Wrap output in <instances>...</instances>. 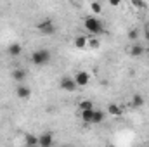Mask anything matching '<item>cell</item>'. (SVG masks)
Listing matches in <instances>:
<instances>
[{
	"instance_id": "6da1fadb",
	"label": "cell",
	"mask_w": 149,
	"mask_h": 147,
	"mask_svg": "<svg viewBox=\"0 0 149 147\" xmlns=\"http://www.w3.org/2000/svg\"><path fill=\"white\" fill-rule=\"evenodd\" d=\"M83 24H85L87 31H88V33H92V35H101V33L104 31V24H102V21H101V19H97V17H94V16L85 17Z\"/></svg>"
},
{
	"instance_id": "7a4b0ae2",
	"label": "cell",
	"mask_w": 149,
	"mask_h": 147,
	"mask_svg": "<svg viewBox=\"0 0 149 147\" xmlns=\"http://www.w3.org/2000/svg\"><path fill=\"white\" fill-rule=\"evenodd\" d=\"M50 57H52L50 50H47V49H38V50H35V52L31 54V62H33V66H45V64L50 62Z\"/></svg>"
},
{
	"instance_id": "3957f363",
	"label": "cell",
	"mask_w": 149,
	"mask_h": 147,
	"mask_svg": "<svg viewBox=\"0 0 149 147\" xmlns=\"http://www.w3.org/2000/svg\"><path fill=\"white\" fill-rule=\"evenodd\" d=\"M37 30H38V33H42V35H45V37H50V35H54L56 33V24H54V21L52 19H42L40 23L37 24Z\"/></svg>"
},
{
	"instance_id": "277c9868",
	"label": "cell",
	"mask_w": 149,
	"mask_h": 147,
	"mask_svg": "<svg viewBox=\"0 0 149 147\" xmlns=\"http://www.w3.org/2000/svg\"><path fill=\"white\" fill-rule=\"evenodd\" d=\"M59 88H61V90H64V92H74L78 87H76V83H74L73 78L64 76V78H61V80H59Z\"/></svg>"
},
{
	"instance_id": "5b68a950",
	"label": "cell",
	"mask_w": 149,
	"mask_h": 147,
	"mask_svg": "<svg viewBox=\"0 0 149 147\" xmlns=\"http://www.w3.org/2000/svg\"><path fill=\"white\" fill-rule=\"evenodd\" d=\"M73 80L76 83V87H87L90 83V74H88V71H78Z\"/></svg>"
},
{
	"instance_id": "8992f818",
	"label": "cell",
	"mask_w": 149,
	"mask_h": 147,
	"mask_svg": "<svg viewBox=\"0 0 149 147\" xmlns=\"http://www.w3.org/2000/svg\"><path fill=\"white\" fill-rule=\"evenodd\" d=\"M52 144H54V137H52V133L45 132V133L38 135V146L40 147H52Z\"/></svg>"
},
{
	"instance_id": "52a82bcc",
	"label": "cell",
	"mask_w": 149,
	"mask_h": 147,
	"mask_svg": "<svg viewBox=\"0 0 149 147\" xmlns=\"http://www.w3.org/2000/svg\"><path fill=\"white\" fill-rule=\"evenodd\" d=\"M26 69H23V68H16V69H12V80L16 81V83H19V85H23L24 83V80H26Z\"/></svg>"
},
{
	"instance_id": "ba28073f",
	"label": "cell",
	"mask_w": 149,
	"mask_h": 147,
	"mask_svg": "<svg viewBox=\"0 0 149 147\" xmlns=\"http://www.w3.org/2000/svg\"><path fill=\"white\" fill-rule=\"evenodd\" d=\"M16 95H17L19 99H23V101H28V99L31 97V88L26 87V85H17V88H16Z\"/></svg>"
},
{
	"instance_id": "9c48e42d",
	"label": "cell",
	"mask_w": 149,
	"mask_h": 147,
	"mask_svg": "<svg viewBox=\"0 0 149 147\" xmlns=\"http://www.w3.org/2000/svg\"><path fill=\"white\" fill-rule=\"evenodd\" d=\"M21 52H23V45H21L19 42L10 43L9 49H7V54H9L10 57H17V55H21Z\"/></svg>"
},
{
	"instance_id": "30bf717a",
	"label": "cell",
	"mask_w": 149,
	"mask_h": 147,
	"mask_svg": "<svg viewBox=\"0 0 149 147\" xmlns=\"http://www.w3.org/2000/svg\"><path fill=\"white\" fill-rule=\"evenodd\" d=\"M132 107H135V109H139V107H142L144 104H146V99H144V95H141V94H134L132 95Z\"/></svg>"
},
{
	"instance_id": "8fae6325",
	"label": "cell",
	"mask_w": 149,
	"mask_h": 147,
	"mask_svg": "<svg viewBox=\"0 0 149 147\" xmlns=\"http://www.w3.org/2000/svg\"><path fill=\"white\" fill-rule=\"evenodd\" d=\"M106 119V112L101 109H94V118H92V125H101Z\"/></svg>"
},
{
	"instance_id": "7c38bea8",
	"label": "cell",
	"mask_w": 149,
	"mask_h": 147,
	"mask_svg": "<svg viewBox=\"0 0 149 147\" xmlns=\"http://www.w3.org/2000/svg\"><path fill=\"white\" fill-rule=\"evenodd\" d=\"M130 55H132V57H141V55H144V47L139 45V43H134V45L130 47Z\"/></svg>"
},
{
	"instance_id": "4fadbf2b",
	"label": "cell",
	"mask_w": 149,
	"mask_h": 147,
	"mask_svg": "<svg viewBox=\"0 0 149 147\" xmlns=\"http://www.w3.org/2000/svg\"><path fill=\"white\" fill-rule=\"evenodd\" d=\"M74 47L76 49H85L87 47V43H88V38L83 37V35H78V37H74Z\"/></svg>"
},
{
	"instance_id": "5bb4252c",
	"label": "cell",
	"mask_w": 149,
	"mask_h": 147,
	"mask_svg": "<svg viewBox=\"0 0 149 147\" xmlns=\"http://www.w3.org/2000/svg\"><path fill=\"white\" fill-rule=\"evenodd\" d=\"M106 111H108V112H109L111 116H121V114H123V109H121V107H120L118 104H109Z\"/></svg>"
},
{
	"instance_id": "9a60e30c",
	"label": "cell",
	"mask_w": 149,
	"mask_h": 147,
	"mask_svg": "<svg viewBox=\"0 0 149 147\" xmlns=\"http://www.w3.org/2000/svg\"><path fill=\"white\" fill-rule=\"evenodd\" d=\"M92 118H94V109L92 111H81V121L85 125H92Z\"/></svg>"
},
{
	"instance_id": "2e32d148",
	"label": "cell",
	"mask_w": 149,
	"mask_h": 147,
	"mask_svg": "<svg viewBox=\"0 0 149 147\" xmlns=\"http://www.w3.org/2000/svg\"><path fill=\"white\" fill-rule=\"evenodd\" d=\"M26 146L28 147H37L38 146V137L33 133H28L26 135Z\"/></svg>"
},
{
	"instance_id": "e0dca14e",
	"label": "cell",
	"mask_w": 149,
	"mask_h": 147,
	"mask_svg": "<svg viewBox=\"0 0 149 147\" xmlns=\"http://www.w3.org/2000/svg\"><path fill=\"white\" fill-rule=\"evenodd\" d=\"M78 107H80V111H92L94 109V104H92V101H81L78 104Z\"/></svg>"
},
{
	"instance_id": "ac0fdd59",
	"label": "cell",
	"mask_w": 149,
	"mask_h": 147,
	"mask_svg": "<svg viewBox=\"0 0 149 147\" xmlns=\"http://www.w3.org/2000/svg\"><path fill=\"white\" fill-rule=\"evenodd\" d=\"M90 9H92L94 14H101V12H102V5H101L99 2H92V3H90Z\"/></svg>"
},
{
	"instance_id": "d6986e66",
	"label": "cell",
	"mask_w": 149,
	"mask_h": 147,
	"mask_svg": "<svg viewBox=\"0 0 149 147\" xmlns=\"http://www.w3.org/2000/svg\"><path fill=\"white\" fill-rule=\"evenodd\" d=\"M87 45L92 47V49H99V47H101V42H99V38H90Z\"/></svg>"
},
{
	"instance_id": "ffe728a7",
	"label": "cell",
	"mask_w": 149,
	"mask_h": 147,
	"mask_svg": "<svg viewBox=\"0 0 149 147\" xmlns=\"http://www.w3.org/2000/svg\"><path fill=\"white\" fill-rule=\"evenodd\" d=\"M132 5H134L135 9H146V7H148L146 2H139V0H132Z\"/></svg>"
},
{
	"instance_id": "44dd1931",
	"label": "cell",
	"mask_w": 149,
	"mask_h": 147,
	"mask_svg": "<svg viewBox=\"0 0 149 147\" xmlns=\"http://www.w3.org/2000/svg\"><path fill=\"white\" fill-rule=\"evenodd\" d=\"M137 37H139V31H137V30H130V31H128V38H130L132 42H135Z\"/></svg>"
},
{
	"instance_id": "7402d4cb",
	"label": "cell",
	"mask_w": 149,
	"mask_h": 147,
	"mask_svg": "<svg viewBox=\"0 0 149 147\" xmlns=\"http://www.w3.org/2000/svg\"><path fill=\"white\" fill-rule=\"evenodd\" d=\"M109 3H111L113 7H118V5H120V3H121V2H120V0H111V2H109Z\"/></svg>"
},
{
	"instance_id": "603a6c76",
	"label": "cell",
	"mask_w": 149,
	"mask_h": 147,
	"mask_svg": "<svg viewBox=\"0 0 149 147\" xmlns=\"http://www.w3.org/2000/svg\"><path fill=\"white\" fill-rule=\"evenodd\" d=\"M144 37H146V40H148V42H149V28H148V30H146V33H144Z\"/></svg>"
},
{
	"instance_id": "cb8c5ba5",
	"label": "cell",
	"mask_w": 149,
	"mask_h": 147,
	"mask_svg": "<svg viewBox=\"0 0 149 147\" xmlns=\"http://www.w3.org/2000/svg\"><path fill=\"white\" fill-rule=\"evenodd\" d=\"M108 147H116V146H114V144H109V146H108Z\"/></svg>"
}]
</instances>
